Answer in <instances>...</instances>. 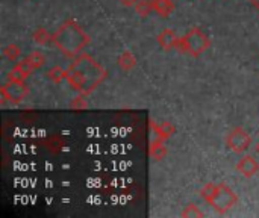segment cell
Returning <instances> with one entry per match:
<instances>
[{"label":"cell","instance_id":"7402d4cb","mask_svg":"<svg viewBox=\"0 0 259 218\" xmlns=\"http://www.w3.org/2000/svg\"><path fill=\"white\" fill-rule=\"evenodd\" d=\"M247 2H249V3H250V5L259 12V0H247Z\"/></svg>","mask_w":259,"mask_h":218},{"label":"cell","instance_id":"3957f363","mask_svg":"<svg viewBox=\"0 0 259 218\" xmlns=\"http://www.w3.org/2000/svg\"><path fill=\"white\" fill-rule=\"evenodd\" d=\"M200 197L209 203L215 212H219L220 215L228 214L237 203H238V194L225 182L222 184H214L209 182L206 184L202 190H200Z\"/></svg>","mask_w":259,"mask_h":218},{"label":"cell","instance_id":"8fae6325","mask_svg":"<svg viewBox=\"0 0 259 218\" xmlns=\"http://www.w3.org/2000/svg\"><path fill=\"white\" fill-rule=\"evenodd\" d=\"M152 3H153V11L162 18H167L175 12L173 0H152Z\"/></svg>","mask_w":259,"mask_h":218},{"label":"cell","instance_id":"9c48e42d","mask_svg":"<svg viewBox=\"0 0 259 218\" xmlns=\"http://www.w3.org/2000/svg\"><path fill=\"white\" fill-rule=\"evenodd\" d=\"M150 129H152V132H153V135L156 137V138H161V140H168L170 137H173L175 134H176V127H175V124H171V123H161V124H156L153 120H150Z\"/></svg>","mask_w":259,"mask_h":218},{"label":"cell","instance_id":"2e32d148","mask_svg":"<svg viewBox=\"0 0 259 218\" xmlns=\"http://www.w3.org/2000/svg\"><path fill=\"white\" fill-rule=\"evenodd\" d=\"M135 11L140 17H149L152 12H155L152 0H138L135 5Z\"/></svg>","mask_w":259,"mask_h":218},{"label":"cell","instance_id":"8992f818","mask_svg":"<svg viewBox=\"0 0 259 218\" xmlns=\"http://www.w3.org/2000/svg\"><path fill=\"white\" fill-rule=\"evenodd\" d=\"M252 144V137L249 135V132L241 127V126H237L234 127L229 134H228V138H226V146L229 150L235 152V153H243L246 150H249Z\"/></svg>","mask_w":259,"mask_h":218},{"label":"cell","instance_id":"ffe728a7","mask_svg":"<svg viewBox=\"0 0 259 218\" xmlns=\"http://www.w3.org/2000/svg\"><path fill=\"white\" fill-rule=\"evenodd\" d=\"M70 108L71 109H74V111H83V109H87L88 108V103H87V100H85V96H77V97H74L73 100H71V103H70Z\"/></svg>","mask_w":259,"mask_h":218},{"label":"cell","instance_id":"e0dca14e","mask_svg":"<svg viewBox=\"0 0 259 218\" xmlns=\"http://www.w3.org/2000/svg\"><path fill=\"white\" fill-rule=\"evenodd\" d=\"M20 55H21V49H20L17 44H9V46H6V47L3 49V56H5L8 61L15 62V61L20 58Z\"/></svg>","mask_w":259,"mask_h":218},{"label":"cell","instance_id":"6da1fadb","mask_svg":"<svg viewBox=\"0 0 259 218\" xmlns=\"http://www.w3.org/2000/svg\"><path fill=\"white\" fill-rule=\"evenodd\" d=\"M67 71L68 85L82 96H90L94 93L108 77L106 68L88 53H80L73 58V62L68 65Z\"/></svg>","mask_w":259,"mask_h":218},{"label":"cell","instance_id":"d6986e66","mask_svg":"<svg viewBox=\"0 0 259 218\" xmlns=\"http://www.w3.org/2000/svg\"><path fill=\"white\" fill-rule=\"evenodd\" d=\"M182 217L185 218H202L205 217V214L196 206V205H188L187 208H184V211H182Z\"/></svg>","mask_w":259,"mask_h":218},{"label":"cell","instance_id":"30bf717a","mask_svg":"<svg viewBox=\"0 0 259 218\" xmlns=\"http://www.w3.org/2000/svg\"><path fill=\"white\" fill-rule=\"evenodd\" d=\"M149 155H150V158H152L153 161H162V159L167 156V147H165L164 140H161V138H155V140L150 143Z\"/></svg>","mask_w":259,"mask_h":218},{"label":"cell","instance_id":"52a82bcc","mask_svg":"<svg viewBox=\"0 0 259 218\" xmlns=\"http://www.w3.org/2000/svg\"><path fill=\"white\" fill-rule=\"evenodd\" d=\"M235 168H237V171H238L241 176H244L246 179H250V178H253V176L259 171V162L253 158V156L246 155V156H243V158L237 162Z\"/></svg>","mask_w":259,"mask_h":218},{"label":"cell","instance_id":"603a6c76","mask_svg":"<svg viewBox=\"0 0 259 218\" xmlns=\"http://www.w3.org/2000/svg\"><path fill=\"white\" fill-rule=\"evenodd\" d=\"M256 152L259 153V141H258V144H256Z\"/></svg>","mask_w":259,"mask_h":218},{"label":"cell","instance_id":"5b68a950","mask_svg":"<svg viewBox=\"0 0 259 218\" xmlns=\"http://www.w3.org/2000/svg\"><path fill=\"white\" fill-rule=\"evenodd\" d=\"M30 90L24 80H8L3 86H0V103L5 105L6 102H12L14 105H20L29 96Z\"/></svg>","mask_w":259,"mask_h":218},{"label":"cell","instance_id":"7a4b0ae2","mask_svg":"<svg viewBox=\"0 0 259 218\" xmlns=\"http://www.w3.org/2000/svg\"><path fill=\"white\" fill-rule=\"evenodd\" d=\"M90 42H91L90 35L73 18L62 21L61 26L53 33V44L67 58L79 56Z\"/></svg>","mask_w":259,"mask_h":218},{"label":"cell","instance_id":"7c38bea8","mask_svg":"<svg viewBox=\"0 0 259 218\" xmlns=\"http://www.w3.org/2000/svg\"><path fill=\"white\" fill-rule=\"evenodd\" d=\"M117 62H118V67H120L123 71L129 73V71H132V70L137 67V56H135L131 50H124V52L118 56Z\"/></svg>","mask_w":259,"mask_h":218},{"label":"cell","instance_id":"ac0fdd59","mask_svg":"<svg viewBox=\"0 0 259 218\" xmlns=\"http://www.w3.org/2000/svg\"><path fill=\"white\" fill-rule=\"evenodd\" d=\"M27 58L30 59V62H32V65L35 67V70H39V68L46 64V56H44L39 50L32 52Z\"/></svg>","mask_w":259,"mask_h":218},{"label":"cell","instance_id":"ba28073f","mask_svg":"<svg viewBox=\"0 0 259 218\" xmlns=\"http://www.w3.org/2000/svg\"><path fill=\"white\" fill-rule=\"evenodd\" d=\"M179 38H181V36H178V33H176L175 29L167 27V29H164V30L158 35L156 41H158V44H159L164 50H171V49H176V44H178Z\"/></svg>","mask_w":259,"mask_h":218},{"label":"cell","instance_id":"5bb4252c","mask_svg":"<svg viewBox=\"0 0 259 218\" xmlns=\"http://www.w3.org/2000/svg\"><path fill=\"white\" fill-rule=\"evenodd\" d=\"M32 38H33V42H36L38 46H47L49 42H53V33H49L47 29L44 27H38L33 32Z\"/></svg>","mask_w":259,"mask_h":218},{"label":"cell","instance_id":"277c9868","mask_svg":"<svg viewBox=\"0 0 259 218\" xmlns=\"http://www.w3.org/2000/svg\"><path fill=\"white\" fill-rule=\"evenodd\" d=\"M211 47V38L200 29H190L176 44V50L181 53H188L193 58H200Z\"/></svg>","mask_w":259,"mask_h":218},{"label":"cell","instance_id":"9a60e30c","mask_svg":"<svg viewBox=\"0 0 259 218\" xmlns=\"http://www.w3.org/2000/svg\"><path fill=\"white\" fill-rule=\"evenodd\" d=\"M68 71L67 68H61V67H53L47 71V79L52 80L53 83H61L62 80H67Z\"/></svg>","mask_w":259,"mask_h":218},{"label":"cell","instance_id":"4fadbf2b","mask_svg":"<svg viewBox=\"0 0 259 218\" xmlns=\"http://www.w3.org/2000/svg\"><path fill=\"white\" fill-rule=\"evenodd\" d=\"M44 146H46V149H47L50 153L56 155V153H59L61 150H64L65 141H64L59 135H52V137H49V138L44 141Z\"/></svg>","mask_w":259,"mask_h":218},{"label":"cell","instance_id":"44dd1931","mask_svg":"<svg viewBox=\"0 0 259 218\" xmlns=\"http://www.w3.org/2000/svg\"><path fill=\"white\" fill-rule=\"evenodd\" d=\"M120 2H121V5H123V6L131 8V6H135L138 0H120Z\"/></svg>","mask_w":259,"mask_h":218}]
</instances>
